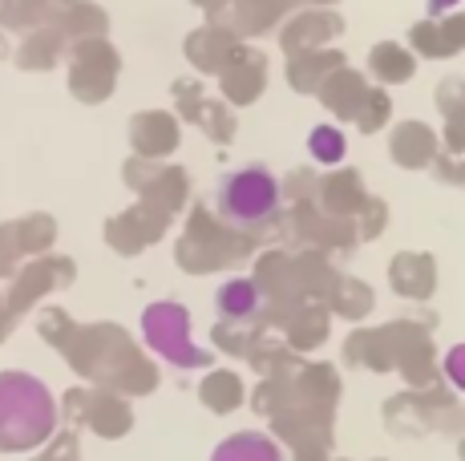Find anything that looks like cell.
<instances>
[{"mask_svg": "<svg viewBox=\"0 0 465 461\" xmlns=\"http://www.w3.org/2000/svg\"><path fill=\"white\" fill-rule=\"evenodd\" d=\"M142 336L174 368H207V360H211L207 352L191 344V316H186V308L170 304V299L150 304L142 312Z\"/></svg>", "mask_w": 465, "mask_h": 461, "instance_id": "cell-3", "label": "cell"}, {"mask_svg": "<svg viewBox=\"0 0 465 461\" xmlns=\"http://www.w3.org/2000/svg\"><path fill=\"white\" fill-rule=\"evenodd\" d=\"M283 207L280 179L263 162L235 166L214 182V215L231 230H259L267 227Z\"/></svg>", "mask_w": 465, "mask_h": 461, "instance_id": "cell-2", "label": "cell"}, {"mask_svg": "<svg viewBox=\"0 0 465 461\" xmlns=\"http://www.w3.org/2000/svg\"><path fill=\"white\" fill-rule=\"evenodd\" d=\"M453 5H458V0H429V16H445Z\"/></svg>", "mask_w": 465, "mask_h": 461, "instance_id": "cell-10", "label": "cell"}, {"mask_svg": "<svg viewBox=\"0 0 465 461\" xmlns=\"http://www.w3.org/2000/svg\"><path fill=\"white\" fill-rule=\"evenodd\" d=\"M445 377L465 393V344H453V348L445 352Z\"/></svg>", "mask_w": 465, "mask_h": 461, "instance_id": "cell-9", "label": "cell"}, {"mask_svg": "<svg viewBox=\"0 0 465 461\" xmlns=\"http://www.w3.org/2000/svg\"><path fill=\"white\" fill-rule=\"evenodd\" d=\"M372 65H377V74L392 77V82L409 77V61H405V57H397L392 49H377V53H372Z\"/></svg>", "mask_w": 465, "mask_h": 461, "instance_id": "cell-8", "label": "cell"}, {"mask_svg": "<svg viewBox=\"0 0 465 461\" xmlns=\"http://www.w3.org/2000/svg\"><path fill=\"white\" fill-rule=\"evenodd\" d=\"M61 53V33H33L21 49V69H45Z\"/></svg>", "mask_w": 465, "mask_h": 461, "instance_id": "cell-6", "label": "cell"}, {"mask_svg": "<svg viewBox=\"0 0 465 461\" xmlns=\"http://www.w3.org/2000/svg\"><path fill=\"white\" fill-rule=\"evenodd\" d=\"M308 150L320 158V162L336 166L340 158H344V134L332 130V126H316V130H312V138H308Z\"/></svg>", "mask_w": 465, "mask_h": 461, "instance_id": "cell-7", "label": "cell"}, {"mask_svg": "<svg viewBox=\"0 0 465 461\" xmlns=\"http://www.w3.org/2000/svg\"><path fill=\"white\" fill-rule=\"evenodd\" d=\"M214 308H219V316H223V320H231V324L252 320V316L259 312V288L252 280H231L227 288L219 291Z\"/></svg>", "mask_w": 465, "mask_h": 461, "instance_id": "cell-5", "label": "cell"}, {"mask_svg": "<svg viewBox=\"0 0 465 461\" xmlns=\"http://www.w3.org/2000/svg\"><path fill=\"white\" fill-rule=\"evenodd\" d=\"M5 53H8V45H5V37H0V57H5Z\"/></svg>", "mask_w": 465, "mask_h": 461, "instance_id": "cell-11", "label": "cell"}, {"mask_svg": "<svg viewBox=\"0 0 465 461\" xmlns=\"http://www.w3.org/2000/svg\"><path fill=\"white\" fill-rule=\"evenodd\" d=\"M211 461H283V449L267 433H231L227 441L214 446Z\"/></svg>", "mask_w": 465, "mask_h": 461, "instance_id": "cell-4", "label": "cell"}, {"mask_svg": "<svg viewBox=\"0 0 465 461\" xmlns=\"http://www.w3.org/2000/svg\"><path fill=\"white\" fill-rule=\"evenodd\" d=\"M57 429V401L33 372H0V454H33Z\"/></svg>", "mask_w": 465, "mask_h": 461, "instance_id": "cell-1", "label": "cell"}]
</instances>
